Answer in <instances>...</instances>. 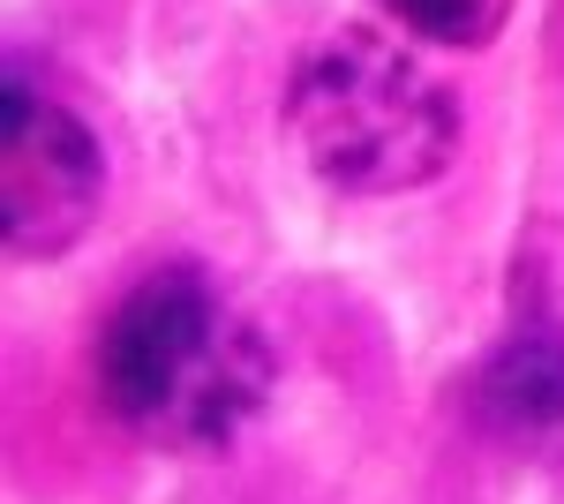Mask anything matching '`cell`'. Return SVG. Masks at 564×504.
I'll list each match as a JSON object with an SVG mask.
<instances>
[{"label": "cell", "instance_id": "7a4b0ae2", "mask_svg": "<svg viewBox=\"0 0 564 504\" xmlns=\"http://www.w3.org/2000/svg\"><path fill=\"white\" fill-rule=\"evenodd\" d=\"M279 121L308 181L354 204H384L444 181L467 136L452 84L369 23H332L324 39L302 45Z\"/></svg>", "mask_w": 564, "mask_h": 504}, {"label": "cell", "instance_id": "277c9868", "mask_svg": "<svg viewBox=\"0 0 564 504\" xmlns=\"http://www.w3.org/2000/svg\"><path fill=\"white\" fill-rule=\"evenodd\" d=\"M467 421L505 452H564V309L512 317L467 369Z\"/></svg>", "mask_w": 564, "mask_h": 504}, {"label": "cell", "instance_id": "5b68a950", "mask_svg": "<svg viewBox=\"0 0 564 504\" xmlns=\"http://www.w3.org/2000/svg\"><path fill=\"white\" fill-rule=\"evenodd\" d=\"M377 8L406 39L444 45V53H481V45L505 39V23H512L520 0H377Z\"/></svg>", "mask_w": 564, "mask_h": 504}, {"label": "cell", "instance_id": "6da1fadb", "mask_svg": "<svg viewBox=\"0 0 564 504\" xmlns=\"http://www.w3.org/2000/svg\"><path fill=\"white\" fill-rule=\"evenodd\" d=\"M90 377H98V407L143 452L212 460L263 421L279 392V346L212 264L166 256L106 309Z\"/></svg>", "mask_w": 564, "mask_h": 504}, {"label": "cell", "instance_id": "3957f363", "mask_svg": "<svg viewBox=\"0 0 564 504\" xmlns=\"http://www.w3.org/2000/svg\"><path fill=\"white\" fill-rule=\"evenodd\" d=\"M106 136L68 90L8 61L0 76V242L15 264H61L106 218Z\"/></svg>", "mask_w": 564, "mask_h": 504}]
</instances>
